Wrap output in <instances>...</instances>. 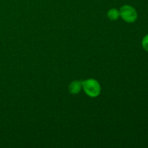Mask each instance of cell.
I'll return each mask as SVG.
<instances>
[{"label": "cell", "mask_w": 148, "mask_h": 148, "mask_svg": "<svg viewBox=\"0 0 148 148\" xmlns=\"http://www.w3.org/2000/svg\"><path fill=\"white\" fill-rule=\"evenodd\" d=\"M82 86L85 93L91 98H95L101 93V87L95 79H88L82 82Z\"/></svg>", "instance_id": "6da1fadb"}, {"label": "cell", "mask_w": 148, "mask_h": 148, "mask_svg": "<svg viewBox=\"0 0 148 148\" xmlns=\"http://www.w3.org/2000/svg\"><path fill=\"white\" fill-rule=\"evenodd\" d=\"M107 16L111 20H116L119 17V11L116 9H111L107 13Z\"/></svg>", "instance_id": "277c9868"}, {"label": "cell", "mask_w": 148, "mask_h": 148, "mask_svg": "<svg viewBox=\"0 0 148 148\" xmlns=\"http://www.w3.org/2000/svg\"><path fill=\"white\" fill-rule=\"evenodd\" d=\"M82 88V82L79 80L73 81L70 83L69 86V90L70 93L72 94H77L80 92L81 88Z\"/></svg>", "instance_id": "3957f363"}, {"label": "cell", "mask_w": 148, "mask_h": 148, "mask_svg": "<svg viewBox=\"0 0 148 148\" xmlns=\"http://www.w3.org/2000/svg\"><path fill=\"white\" fill-rule=\"evenodd\" d=\"M119 14L124 21L129 23H134L137 19V12L130 5H124L121 7Z\"/></svg>", "instance_id": "7a4b0ae2"}, {"label": "cell", "mask_w": 148, "mask_h": 148, "mask_svg": "<svg viewBox=\"0 0 148 148\" xmlns=\"http://www.w3.org/2000/svg\"><path fill=\"white\" fill-rule=\"evenodd\" d=\"M142 46H143V49L148 52V34L143 38V41H142Z\"/></svg>", "instance_id": "5b68a950"}]
</instances>
